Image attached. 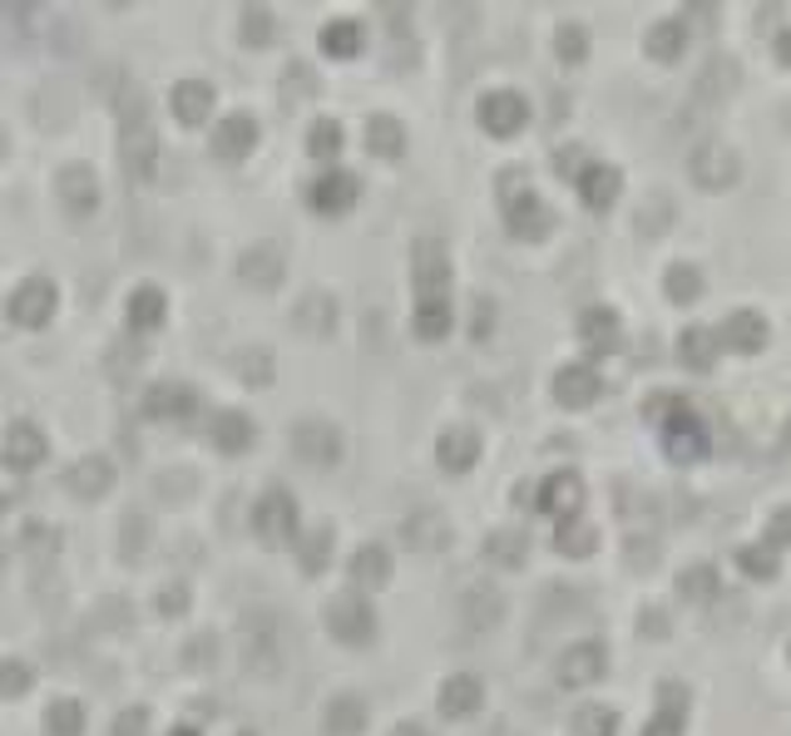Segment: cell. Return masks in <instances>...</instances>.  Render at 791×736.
Returning a JSON list of instances; mask_svg holds the SVG:
<instances>
[{
	"label": "cell",
	"instance_id": "1",
	"mask_svg": "<svg viewBox=\"0 0 791 736\" xmlns=\"http://www.w3.org/2000/svg\"><path fill=\"white\" fill-rule=\"evenodd\" d=\"M119 159H124V173L134 183H149L154 163H159V134L149 124V105H139L134 89L119 105Z\"/></svg>",
	"mask_w": 791,
	"mask_h": 736
},
{
	"label": "cell",
	"instance_id": "2",
	"mask_svg": "<svg viewBox=\"0 0 791 736\" xmlns=\"http://www.w3.org/2000/svg\"><path fill=\"white\" fill-rule=\"evenodd\" d=\"M500 198H504V228H510V237H520V243H545L549 228H555V213L524 188L520 169L500 173Z\"/></svg>",
	"mask_w": 791,
	"mask_h": 736
},
{
	"label": "cell",
	"instance_id": "3",
	"mask_svg": "<svg viewBox=\"0 0 791 736\" xmlns=\"http://www.w3.org/2000/svg\"><path fill=\"white\" fill-rule=\"evenodd\" d=\"M687 173H693L697 188L722 193V188H732V183H738L742 159H738V149H732V144L707 139V144H697V149H693V159H687Z\"/></svg>",
	"mask_w": 791,
	"mask_h": 736
},
{
	"label": "cell",
	"instance_id": "4",
	"mask_svg": "<svg viewBox=\"0 0 791 736\" xmlns=\"http://www.w3.org/2000/svg\"><path fill=\"white\" fill-rule=\"evenodd\" d=\"M327 628H332L337 642H346V648H362V642L376 638V609L366 603L362 593H342L327 603Z\"/></svg>",
	"mask_w": 791,
	"mask_h": 736
},
{
	"label": "cell",
	"instance_id": "5",
	"mask_svg": "<svg viewBox=\"0 0 791 736\" xmlns=\"http://www.w3.org/2000/svg\"><path fill=\"white\" fill-rule=\"evenodd\" d=\"M664 450H668V459H678V465H693V459H703L707 455V426L693 416V410L678 401L673 410H668L664 420Z\"/></svg>",
	"mask_w": 791,
	"mask_h": 736
},
{
	"label": "cell",
	"instance_id": "6",
	"mask_svg": "<svg viewBox=\"0 0 791 736\" xmlns=\"http://www.w3.org/2000/svg\"><path fill=\"white\" fill-rule=\"evenodd\" d=\"M54 302H60V292H54L50 278H25L21 287L11 292V302H5V317L25 331H40L45 321L54 317Z\"/></svg>",
	"mask_w": 791,
	"mask_h": 736
},
{
	"label": "cell",
	"instance_id": "7",
	"mask_svg": "<svg viewBox=\"0 0 791 736\" xmlns=\"http://www.w3.org/2000/svg\"><path fill=\"white\" fill-rule=\"evenodd\" d=\"M253 529H257V539L268 549H282L297 533V504H292V494L288 490H268L263 500L253 504Z\"/></svg>",
	"mask_w": 791,
	"mask_h": 736
},
{
	"label": "cell",
	"instance_id": "8",
	"mask_svg": "<svg viewBox=\"0 0 791 736\" xmlns=\"http://www.w3.org/2000/svg\"><path fill=\"white\" fill-rule=\"evenodd\" d=\"M292 450H297L307 465H317V470H327V465H337L342 459V450H346V440H342V430L332 426V420H297L292 426Z\"/></svg>",
	"mask_w": 791,
	"mask_h": 736
},
{
	"label": "cell",
	"instance_id": "9",
	"mask_svg": "<svg viewBox=\"0 0 791 736\" xmlns=\"http://www.w3.org/2000/svg\"><path fill=\"white\" fill-rule=\"evenodd\" d=\"M475 114H480V128L490 139H514V134L530 124V105H524V95H514V89H490Z\"/></svg>",
	"mask_w": 791,
	"mask_h": 736
},
{
	"label": "cell",
	"instance_id": "10",
	"mask_svg": "<svg viewBox=\"0 0 791 736\" xmlns=\"http://www.w3.org/2000/svg\"><path fill=\"white\" fill-rule=\"evenodd\" d=\"M278 658H282V648H278V623H272L268 613L247 618L243 623V667L253 677H272V673H278Z\"/></svg>",
	"mask_w": 791,
	"mask_h": 736
},
{
	"label": "cell",
	"instance_id": "11",
	"mask_svg": "<svg viewBox=\"0 0 791 736\" xmlns=\"http://www.w3.org/2000/svg\"><path fill=\"white\" fill-rule=\"evenodd\" d=\"M535 510L545 514V519H555V524L579 519V510H584V480H579L574 470H555L545 484H539Z\"/></svg>",
	"mask_w": 791,
	"mask_h": 736
},
{
	"label": "cell",
	"instance_id": "12",
	"mask_svg": "<svg viewBox=\"0 0 791 736\" xmlns=\"http://www.w3.org/2000/svg\"><path fill=\"white\" fill-rule=\"evenodd\" d=\"M604 667H609V652H604V642H574V648H564V658L555 662V677L559 687H594L604 677Z\"/></svg>",
	"mask_w": 791,
	"mask_h": 736
},
{
	"label": "cell",
	"instance_id": "13",
	"mask_svg": "<svg viewBox=\"0 0 791 736\" xmlns=\"http://www.w3.org/2000/svg\"><path fill=\"white\" fill-rule=\"evenodd\" d=\"M574 188H579V204L604 213V208H613V198H619L623 173L613 169V163H584V169L574 173Z\"/></svg>",
	"mask_w": 791,
	"mask_h": 736
},
{
	"label": "cell",
	"instance_id": "14",
	"mask_svg": "<svg viewBox=\"0 0 791 736\" xmlns=\"http://www.w3.org/2000/svg\"><path fill=\"white\" fill-rule=\"evenodd\" d=\"M60 204H64V213L70 218H95V208H99V179H95V169H85V163H70V169L60 173Z\"/></svg>",
	"mask_w": 791,
	"mask_h": 736
},
{
	"label": "cell",
	"instance_id": "15",
	"mask_svg": "<svg viewBox=\"0 0 791 736\" xmlns=\"http://www.w3.org/2000/svg\"><path fill=\"white\" fill-rule=\"evenodd\" d=\"M416 302H426V297H446V287H450V262H446V247L436 243V237H421L416 243Z\"/></svg>",
	"mask_w": 791,
	"mask_h": 736
},
{
	"label": "cell",
	"instance_id": "16",
	"mask_svg": "<svg viewBox=\"0 0 791 736\" xmlns=\"http://www.w3.org/2000/svg\"><path fill=\"white\" fill-rule=\"evenodd\" d=\"M356 193H362V183H356L346 169H337V173H321V179L312 183V188H307V204L317 208V213H327V218H342L346 208L356 204Z\"/></svg>",
	"mask_w": 791,
	"mask_h": 736
},
{
	"label": "cell",
	"instance_id": "17",
	"mask_svg": "<svg viewBox=\"0 0 791 736\" xmlns=\"http://www.w3.org/2000/svg\"><path fill=\"white\" fill-rule=\"evenodd\" d=\"M193 410H198V395L183 381H154L144 391V416L149 420H188Z\"/></svg>",
	"mask_w": 791,
	"mask_h": 736
},
{
	"label": "cell",
	"instance_id": "18",
	"mask_svg": "<svg viewBox=\"0 0 791 736\" xmlns=\"http://www.w3.org/2000/svg\"><path fill=\"white\" fill-rule=\"evenodd\" d=\"M109 484H114V465L105 455H85L64 470V490L75 494V500H105Z\"/></svg>",
	"mask_w": 791,
	"mask_h": 736
},
{
	"label": "cell",
	"instance_id": "19",
	"mask_svg": "<svg viewBox=\"0 0 791 736\" xmlns=\"http://www.w3.org/2000/svg\"><path fill=\"white\" fill-rule=\"evenodd\" d=\"M599 391H604V381H599V371L594 366H564V371L555 376V401L564 410H584V406H594L599 401Z\"/></svg>",
	"mask_w": 791,
	"mask_h": 736
},
{
	"label": "cell",
	"instance_id": "20",
	"mask_svg": "<svg viewBox=\"0 0 791 736\" xmlns=\"http://www.w3.org/2000/svg\"><path fill=\"white\" fill-rule=\"evenodd\" d=\"M579 336H584V346L594 356L619 352V342H623L619 311H613V307H588V311H579Z\"/></svg>",
	"mask_w": 791,
	"mask_h": 736
},
{
	"label": "cell",
	"instance_id": "21",
	"mask_svg": "<svg viewBox=\"0 0 791 736\" xmlns=\"http://www.w3.org/2000/svg\"><path fill=\"white\" fill-rule=\"evenodd\" d=\"M717 342L732 346V352H742V356L762 352V346H767V317H762V311H752V307L732 311V317L722 321V331H717Z\"/></svg>",
	"mask_w": 791,
	"mask_h": 736
},
{
	"label": "cell",
	"instance_id": "22",
	"mask_svg": "<svg viewBox=\"0 0 791 736\" xmlns=\"http://www.w3.org/2000/svg\"><path fill=\"white\" fill-rule=\"evenodd\" d=\"M436 459L446 475H465L480 459V436H475L471 426H450L446 436L436 440Z\"/></svg>",
	"mask_w": 791,
	"mask_h": 736
},
{
	"label": "cell",
	"instance_id": "23",
	"mask_svg": "<svg viewBox=\"0 0 791 736\" xmlns=\"http://www.w3.org/2000/svg\"><path fill=\"white\" fill-rule=\"evenodd\" d=\"M238 278H243L247 287L272 292L282 282V253L272 243H253L243 257H238Z\"/></svg>",
	"mask_w": 791,
	"mask_h": 736
},
{
	"label": "cell",
	"instance_id": "24",
	"mask_svg": "<svg viewBox=\"0 0 791 736\" xmlns=\"http://www.w3.org/2000/svg\"><path fill=\"white\" fill-rule=\"evenodd\" d=\"M480 697H485L480 677H471V673L446 677V683H440V716H450V722H465V716L480 712Z\"/></svg>",
	"mask_w": 791,
	"mask_h": 736
},
{
	"label": "cell",
	"instance_id": "25",
	"mask_svg": "<svg viewBox=\"0 0 791 736\" xmlns=\"http://www.w3.org/2000/svg\"><path fill=\"white\" fill-rule=\"evenodd\" d=\"M253 144H257V119H247V114H228L223 124L214 128V154L223 163L247 159V154H253Z\"/></svg>",
	"mask_w": 791,
	"mask_h": 736
},
{
	"label": "cell",
	"instance_id": "26",
	"mask_svg": "<svg viewBox=\"0 0 791 736\" xmlns=\"http://www.w3.org/2000/svg\"><path fill=\"white\" fill-rule=\"evenodd\" d=\"M683 716H687V687L658 683V716L643 726V736H683Z\"/></svg>",
	"mask_w": 791,
	"mask_h": 736
},
{
	"label": "cell",
	"instance_id": "27",
	"mask_svg": "<svg viewBox=\"0 0 791 736\" xmlns=\"http://www.w3.org/2000/svg\"><path fill=\"white\" fill-rule=\"evenodd\" d=\"M45 459V436L35 420H15L11 430H5V465L11 470H35Z\"/></svg>",
	"mask_w": 791,
	"mask_h": 736
},
{
	"label": "cell",
	"instance_id": "28",
	"mask_svg": "<svg viewBox=\"0 0 791 736\" xmlns=\"http://www.w3.org/2000/svg\"><path fill=\"white\" fill-rule=\"evenodd\" d=\"M292 321L307 331L312 342H327L337 331V302L327 297V292H312V297H302V307L292 311Z\"/></svg>",
	"mask_w": 791,
	"mask_h": 736
},
{
	"label": "cell",
	"instance_id": "29",
	"mask_svg": "<svg viewBox=\"0 0 791 736\" xmlns=\"http://www.w3.org/2000/svg\"><path fill=\"white\" fill-rule=\"evenodd\" d=\"M717 352H722V342H717L713 327H687L683 336H678V356H683L687 371H713Z\"/></svg>",
	"mask_w": 791,
	"mask_h": 736
},
{
	"label": "cell",
	"instance_id": "30",
	"mask_svg": "<svg viewBox=\"0 0 791 736\" xmlns=\"http://www.w3.org/2000/svg\"><path fill=\"white\" fill-rule=\"evenodd\" d=\"M208 109H214V89H208L204 79H183V85H173V119H179L183 128L204 124Z\"/></svg>",
	"mask_w": 791,
	"mask_h": 736
},
{
	"label": "cell",
	"instance_id": "31",
	"mask_svg": "<svg viewBox=\"0 0 791 736\" xmlns=\"http://www.w3.org/2000/svg\"><path fill=\"white\" fill-rule=\"evenodd\" d=\"M421 342H446L450 327H455V311H450V297H426L416 302V317H411Z\"/></svg>",
	"mask_w": 791,
	"mask_h": 736
},
{
	"label": "cell",
	"instance_id": "32",
	"mask_svg": "<svg viewBox=\"0 0 791 736\" xmlns=\"http://www.w3.org/2000/svg\"><path fill=\"white\" fill-rule=\"evenodd\" d=\"M643 50H648L653 64H673L678 54L687 50V25L683 21H658L648 30V40H643Z\"/></svg>",
	"mask_w": 791,
	"mask_h": 736
},
{
	"label": "cell",
	"instance_id": "33",
	"mask_svg": "<svg viewBox=\"0 0 791 736\" xmlns=\"http://www.w3.org/2000/svg\"><path fill=\"white\" fill-rule=\"evenodd\" d=\"M460 609H465V623H471V628H495V623L504 618V598L495 593L490 584H475L471 593L460 598Z\"/></svg>",
	"mask_w": 791,
	"mask_h": 736
},
{
	"label": "cell",
	"instance_id": "34",
	"mask_svg": "<svg viewBox=\"0 0 791 736\" xmlns=\"http://www.w3.org/2000/svg\"><path fill=\"white\" fill-rule=\"evenodd\" d=\"M163 311H169V302H163V292L154 282L134 287V297H129V331H154L163 321Z\"/></svg>",
	"mask_w": 791,
	"mask_h": 736
},
{
	"label": "cell",
	"instance_id": "35",
	"mask_svg": "<svg viewBox=\"0 0 791 736\" xmlns=\"http://www.w3.org/2000/svg\"><path fill=\"white\" fill-rule=\"evenodd\" d=\"M253 420L243 416V410H223V416L214 420V445L223 450V455H243L247 445H253Z\"/></svg>",
	"mask_w": 791,
	"mask_h": 736
},
{
	"label": "cell",
	"instance_id": "36",
	"mask_svg": "<svg viewBox=\"0 0 791 736\" xmlns=\"http://www.w3.org/2000/svg\"><path fill=\"white\" fill-rule=\"evenodd\" d=\"M321 54L327 60H352V54H362V21H332L321 25Z\"/></svg>",
	"mask_w": 791,
	"mask_h": 736
},
{
	"label": "cell",
	"instance_id": "37",
	"mask_svg": "<svg viewBox=\"0 0 791 736\" xmlns=\"http://www.w3.org/2000/svg\"><path fill=\"white\" fill-rule=\"evenodd\" d=\"M366 726V702L356 692H342L327 707V736H362Z\"/></svg>",
	"mask_w": 791,
	"mask_h": 736
},
{
	"label": "cell",
	"instance_id": "38",
	"mask_svg": "<svg viewBox=\"0 0 791 736\" xmlns=\"http://www.w3.org/2000/svg\"><path fill=\"white\" fill-rule=\"evenodd\" d=\"M406 539H411L416 549H446V544H450V524H446V514H440V510L411 514V519H406Z\"/></svg>",
	"mask_w": 791,
	"mask_h": 736
},
{
	"label": "cell",
	"instance_id": "39",
	"mask_svg": "<svg viewBox=\"0 0 791 736\" xmlns=\"http://www.w3.org/2000/svg\"><path fill=\"white\" fill-rule=\"evenodd\" d=\"M366 144H372L376 159H401V154H406V128L396 124L391 114H376L372 124H366Z\"/></svg>",
	"mask_w": 791,
	"mask_h": 736
},
{
	"label": "cell",
	"instance_id": "40",
	"mask_svg": "<svg viewBox=\"0 0 791 736\" xmlns=\"http://www.w3.org/2000/svg\"><path fill=\"white\" fill-rule=\"evenodd\" d=\"M738 85H742V75H738V60H707L703 79H697V95H703V99H713V105H722V99H728Z\"/></svg>",
	"mask_w": 791,
	"mask_h": 736
},
{
	"label": "cell",
	"instance_id": "41",
	"mask_svg": "<svg viewBox=\"0 0 791 736\" xmlns=\"http://www.w3.org/2000/svg\"><path fill=\"white\" fill-rule=\"evenodd\" d=\"M352 578L362 588H381L386 578H391V554H386L381 544H366L352 554Z\"/></svg>",
	"mask_w": 791,
	"mask_h": 736
},
{
	"label": "cell",
	"instance_id": "42",
	"mask_svg": "<svg viewBox=\"0 0 791 736\" xmlns=\"http://www.w3.org/2000/svg\"><path fill=\"white\" fill-rule=\"evenodd\" d=\"M664 292H668V302H678V307H693V302L703 297V272H697L693 262H673L664 278Z\"/></svg>",
	"mask_w": 791,
	"mask_h": 736
},
{
	"label": "cell",
	"instance_id": "43",
	"mask_svg": "<svg viewBox=\"0 0 791 736\" xmlns=\"http://www.w3.org/2000/svg\"><path fill=\"white\" fill-rule=\"evenodd\" d=\"M555 549L564 559H588L594 549H599V533L588 529V524L569 519V524H555Z\"/></svg>",
	"mask_w": 791,
	"mask_h": 736
},
{
	"label": "cell",
	"instance_id": "44",
	"mask_svg": "<svg viewBox=\"0 0 791 736\" xmlns=\"http://www.w3.org/2000/svg\"><path fill=\"white\" fill-rule=\"evenodd\" d=\"M45 732H50V736H80V732H85V707H80L75 697L50 702V712H45Z\"/></svg>",
	"mask_w": 791,
	"mask_h": 736
},
{
	"label": "cell",
	"instance_id": "45",
	"mask_svg": "<svg viewBox=\"0 0 791 736\" xmlns=\"http://www.w3.org/2000/svg\"><path fill=\"white\" fill-rule=\"evenodd\" d=\"M524 533L520 529H500V533H490L485 539V554H490V564H500V568H520L524 564Z\"/></svg>",
	"mask_w": 791,
	"mask_h": 736
},
{
	"label": "cell",
	"instance_id": "46",
	"mask_svg": "<svg viewBox=\"0 0 791 736\" xmlns=\"http://www.w3.org/2000/svg\"><path fill=\"white\" fill-rule=\"evenodd\" d=\"M574 736H619V712L613 707L588 702L574 712Z\"/></svg>",
	"mask_w": 791,
	"mask_h": 736
},
{
	"label": "cell",
	"instance_id": "47",
	"mask_svg": "<svg viewBox=\"0 0 791 736\" xmlns=\"http://www.w3.org/2000/svg\"><path fill=\"white\" fill-rule=\"evenodd\" d=\"M31 683H35L31 662H25V658H0V697H5V702L25 697V692H31Z\"/></svg>",
	"mask_w": 791,
	"mask_h": 736
},
{
	"label": "cell",
	"instance_id": "48",
	"mask_svg": "<svg viewBox=\"0 0 791 736\" xmlns=\"http://www.w3.org/2000/svg\"><path fill=\"white\" fill-rule=\"evenodd\" d=\"M342 124H337V119H317V124H312V134H307V154L312 159H332V154H342Z\"/></svg>",
	"mask_w": 791,
	"mask_h": 736
},
{
	"label": "cell",
	"instance_id": "49",
	"mask_svg": "<svg viewBox=\"0 0 791 736\" xmlns=\"http://www.w3.org/2000/svg\"><path fill=\"white\" fill-rule=\"evenodd\" d=\"M327 554H332V529H312L297 544V564L307 568V574H321V568H327Z\"/></svg>",
	"mask_w": 791,
	"mask_h": 736
},
{
	"label": "cell",
	"instance_id": "50",
	"mask_svg": "<svg viewBox=\"0 0 791 736\" xmlns=\"http://www.w3.org/2000/svg\"><path fill=\"white\" fill-rule=\"evenodd\" d=\"M678 593L693 598V603H707L717 593V568L713 564H693L683 578H678Z\"/></svg>",
	"mask_w": 791,
	"mask_h": 736
},
{
	"label": "cell",
	"instance_id": "51",
	"mask_svg": "<svg viewBox=\"0 0 791 736\" xmlns=\"http://www.w3.org/2000/svg\"><path fill=\"white\" fill-rule=\"evenodd\" d=\"M738 564H742V574L747 578H777V549L747 544V549H738Z\"/></svg>",
	"mask_w": 791,
	"mask_h": 736
},
{
	"label": "cell",
	"instance_id": "52",
	"mask_svg": "<svg viewBox=\"0 0 791 736\" xmlns=\"http://www.w3.org/2000/svg\"><path fill=\"white\" fill-rule=\"evenodd\" d=\"M555 54H559L564 64H584V54H588L584 25H559V30H555Z\"/></svg>",
	"mask_w": 791,
	"mask_h": 736
},
{
	"label": "cell",
	"instance_id": "53",
	"mask_svg": "<svg viewBox=\"0 0 791 736\" xmlns=\"http://www.w3.org/2000/svg\"><path fill=\"white\" fill-rule=\"evenodd\" d=\"M268 40H272V11L243 5V45H268Z\"/></svg>",
	"mask_w": 791,
	"mask_h": 736
},
{
	"label": "cell",
	"instance_id": "54",
	"mask_svg": "<svg viewBox=\"0 0 791 736\" xmlns=\"http://www.w3.org/2000/svg\"><path fill=\"white\" fill-rule=\"evenodd\" d=\"M238 371H243L247 385H268V381H272V356H268V352H243Z\"/></svg>",
	"mask_w": 791,
	"mask_h": 736
},
{
	"label": "cell",
	"instance_id": "55",
	"mask_svg": "<svg viewBox=\"0 0 791 736\" xmlns=\"http://www.w3.org/2000/svg\"><path fill=\"white\" fill-rule=\"evenodd\" d=\"M139 549H149V519L129 514L124 519V559H139Z\"/></svg>",
	"mask_w": 791,
	"mask_h": 736
},
{
	"label": "cell",
	"instance_id": "56",
	"mask_svg": "<svg viewBox=\"0 0 791 736\" xmlns=\"http://www.w3.org/2000/svg\"><path fill=\"white\" fill-rule=\"evenodd\" d=\"M762 544L777 549V554L791 544V504H787V510H777V514L767 519V539H762Z\"/></svg>",
	"mask_w": 791,
	"mask_h": 736
},
{
	"label": "cell",
	"instance_id": "57",
	"mask_svg": "<svg viewBox=\"0 0 791 736\" xmlns=\"http://www.w3.org/2000/svg\"><path fill=\"white\" fill-rule=\"evenodd\" d=\"M114 736H149V712H144V707H129V712H119Z\"/></svg>",
	"mask_w": 791,
	"mask_h": 736
},
{
	"label": "cell",
	"instance_id": "58",
	"mask_svg": "<svg viewBox=\"0 0 791 736\" xmlns=\"http://www.w3.org/2000/svg\"><path fill=\"white\" fill-rule=\"evenodd\" d=\"M297 89L302 95H317V79L307 75V70H288V85H282V95H288V105L297 99Z\"/></svg>",
	"mask_w": 791,
	"mask_h": 736
},
{
	"label": "cell",
	"instance_id": "59",
	"mask_svg": "<svg viewBox=\"0 0 791 736\" xmlns=\"http://www.w3.org/2000/svg\"><path fill=\"white\" fill-rule=\"evenodd\" d=\"M159 613H169V618H179V613H188V588H179V584H173L169 593L159 598Z\"/></svg>",
	"mask_w": 791,
	"mask_h": 736
},
{
	"label": "cell",
	"instance_id": "60",
	"mask_svg": "<svg viewBox=\"0 0 791 736\" xmlns=\"http://www.w3.org/2000/svg\"><path fill=\"white\" fill-rule=\"evenodd\" d=\"M777 60L791 70V30H787V35H777Z\"/></svg>",
	"mask_w": 791,
	"mask_h": 736
},
{
	"label": "cell",
	"instance_id": "61",
	"mask_svg": "<svg viewBox=\"0 0 791 736\" xmlns=\"http://www.w3.org/2000/svg\"><path fill=\"white\" fill-rule=\"evenodd\" d=\"M391 736H430V732H426V726H421V722H401Z\"/></svg>",
	"mask_w": 791,
	"mask_h": 736
},
{
	"label": "cell",
	"instance_id": "62",
	"mask_svg": "<svg viewBox=\"0 0 791 736\" xmlns=\"http://www.w3.org/2000/svg\"><path fill=\"white\" fill-rule=\"evenodd\" d=\"M169 736H198V732H193V726H173Z\"/></svg>",
	"mask_w": 791,
	"mask_h": 736
},
{
	"label": "cell",
	"instance_id": "63",
	"mask_svg": "<svg viewBox=\"0 0 791 736\" xmlns=\"http://www.w3.org/2000/svg\"><path fill=\"white\" fill-rule=\"evenodd\" d=\"M787 450H791V420H787Z\"/></svg>",
	"mask_w": 791,
	"mask_h": 736
},
{
	"label": "cell",
	"instance_id": "64",
	"mask_svg": "<svg viewBox=\"0 0 791 736\" xmlns=\"http://www.w3.org/2000/svg\"><path fill=\"white\" fill-rule=\"evenodd\" d=\"M787 658H791V648H787Z\"/></svg>",
	"mask_w": 791,
	"mask_h": 736
}]
</instances>
